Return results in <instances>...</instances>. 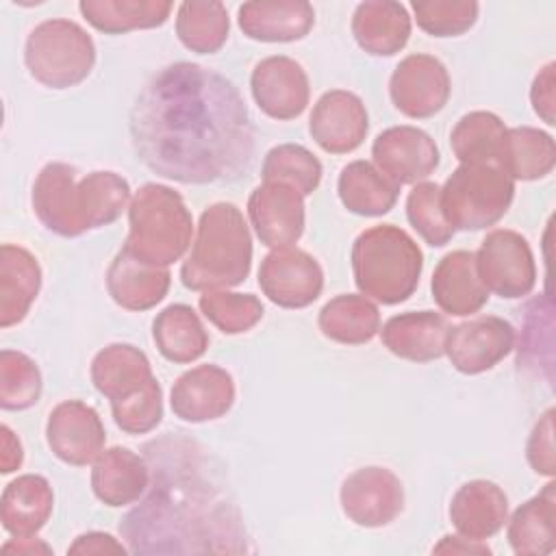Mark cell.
<instances>
[{
  "label": "cell",
  "mask_w": 556,
  "mask_h": 556,
  "mask_svg": "<svg viewBox=\"0 0 556 556\" xmlns=\"http://www.w3.org/2000/svg\"><path fill=\"white\" fill-rule=\"evenodd\" d=\"M130 137L148 169L185 185L235 180L254 152L237 87L195 63L169 65L150 78L130 111Z\"/></svg>",
  "instance_id": "1"
},
{
  "label": "cell",
  "mask_w": 556,
  "mask_h": 556,
  "mask_svg": "<svg viewBox=\"0 0 556 556\" xmlns=\"http://www.w3.org/2000/svg\"><path fill=\"white\" fill-rule=\"evenodd\" d=\"M130 200V185L119 174L91 172L76 180L67 163L43 165L33 185V211L59 237H80L113 224Z\"/></svg>",
  "instance_id": "2"
},
{
  "label": "cell",
  "mask_w": 556,
  "mask_h": 556,
  "mask_svg": "<svg viewBox=\"0 0 556 556\" xmlns=\"http://www.w3.org/2000/svg\"><path fill=\"white\" fill-rule=\"evenodd\" d=\"M252 267V237L243 213L232 202H215L200 215L195 239L180 265V280L191 291L230 289Z\"/></svg>",
  "instance_id": "3"
},
{
  "label": "cell",
  "mask_w": 556,
  "mask_h": 556,
  "mask_svg": "<svg viewBox=\"0 0 556 556\" xmlns=\"http://www.w3.org/2000/svg\"><path fill=\"white\" fill-rule=\"evenodd\" d=\"M421 269L424 254L400 226H371L352 243L354 282L363 295L380 304L406 302L419 285Z\"/></svg>",
  "instance_id": "4"
},
{
  "label": "cell",
  "mask_w": 556,
  "mask_h": 556,
  "mask_svg": "<svg viewBox=\"0 0 556 556\" xmlns=\"http://www.w3.org/2000/svg\"><path fill=\"white\" fill-rule=\"evenodd\" d=\"M128 237L124 248L150 265L167 267L191 245L193 217L178 191L146 182L128 204Z\"/></svg>",
  "instance_id": "5"
},
{
  "label": "cell",
  "mask_w": 556,
  "mask_h": 556,
  "mask_svg": "<svg viewBox=\"0 0 556 556\" xmlns=\"http://www.w3.org/2000/svg\"><path fill=\"white\" fill-rule=\"evenodd\" d=\"M28 74L50 89H70L83 83L96 65L91 35L72 20H46L37 24L24 46Z\"/></svg>",
  "instance_id": "6"
},
{
  "label": "cell",
  "mask_w": 556,
  "mask_h": 556,
  "mask_svg": "<svg viewBox=\"0 0 556 556\" xmlns=\"http://www.w3.org/2000/svg\"><path fill=\"white\" fill-rule=\"evenodd\" d=\"M515 180L495 163H460L441 187V208L454 230H482L510 208Z\"/></svg>",
  "instance_id": "7"
},
{
  "label": "cell",
  "mask_w": 556,
  "mask_h": 556,
  "mask_svg": "<svg viewBox=\"0 0 556 556\" xmlns=\"http://www.w3.org/2000/svg\"><path fill=\"white\" fill-rule=\"evenodd\" d=\"M476 254V269L489 293L504 300L528 295L536 285L534 254L526 237L510 228L491 230Z\"/></svg>",
  "instance_id": "8"
},
{
  "label": "cell",
  "mask_w": 556,
  "mask_h": 556,
  "mask_svg": "<svg viewBox=\"0 0 556 556\" xmlns=\"http://www.w3.org/2000/svg\"><path fill=\"white\" fill-rule=\"evenodd\" d=\"M258 287L280 308H306L324 289V269L300 248H274L261 261Z\"/></svg>",
  "instance_id": "9"
},
{
  "label": "cell",
  "mask_w": 556,
  "mask_h": 556,
  "mask_svg": "<svg viewBox=\"0 0 556 556\" xmlns=\"http://www.w3.org/2000/svg\"><path fill=\"white\" fill-rule=\"evenodd\" d=\"M452 83L445 65L432 54H408L391 74L389 96L393 106L413 119L437 115L450 98Z\"/></svg>",
  "instance_id": "10"
},
{
  "label": "cell",
  "mask_w": 556,
  "mask_h": 556,
  "mask_svg": "<svg viewBox=\"0 0 556 556\" xmlns=\"http://www.w3.org/2000/svg\"><path fill=\"white\" fill-rule=\"evenodd\" d=\"M515 348V328L497 315H480L447 328L445 354L460 374L476 376L493 369Z\"/></svg>",
  "instance_id": "11"
},
{
  "label": "cell",
  "mask_w": 556,
  "mask_h": 556,
  "mask_svg": "<svg viewBox=\"0 0 556 556\" xmlns=\"http://www.w3.org/2000/svg\"><path fill=\"white\" fill-rule=\"evenodd\" d=\"M341 508L361 528H382L404 510V486L387 467H361L341 484Z\"/></svg>",
  "instance_id": "12"
},
{
  "label": "cell",
  "mask_w": 556,
  "mask_h": 556,
  "mask_svg": "<svg viewBox=\"0 0 556 556\" xmlns=\"http://www.w3.org/2000/svg\"><path fill=\"white\" fill-rule=\"evenodd\" d=\"M46 441L59 460L85 467L104 452L106 432L93 406L80 400H65L48 415Z\"/></svg>",
  "instance_id": "13"
},
{
  "label": "cell",
  "mask_w": 556,
  "mask_h": 556,
  "mask_svg": "<svg viewBox=\"0 0 556 556\" xmlns=\"http://www.w3.org/2000/svg\"><path fill=\"white\" fill-rule=\"evenodd\" d=\"M374 165L395 185L424 182L439 167L434 139L417 126H391L371 143Z\"/></svg>",
  "instance_id": "14"
},
{
  "label": "cell",
  "mask_w": 556,
  "mask_h": 556,
  "mask_svg": "<svg viewBox=\"0 0 556 556\" xmlns=\"http://www.w3.org/2000/svg\"><path fill=\"white\" fill-rule=\"evenodd\" d=\"M250 91L256 106L278 122L302 115L311 98L304 67L285 54L265 56L254 65L250 74Z\"/></svg>",
  "instance_id": "15"
},
{
  "label": "cell",
  "mask_w": 556,
  "mask_h": 556,
  "mask_svg": "<svg viewBox=\"0 0 556 556\" xmlns=\"http://www.w3.org/2000/svg\"><path fill=\"white\" fill-rule=\"evenodd\" d=\"M369 115L363 100L345 89L326 91L313 106L308 132L330 154L354 152L367 137Z\"/></svg>",
  "instance_id": "16"
},
{
  "label": "cell",
  "mask_w": 556,
  "mask_h": 556,
  "mask_svg": "<svg viewBox=\"0 0 556 556\" xmlns=\"http://www.w3.org/2000/svg\"><path fill=\"white\" fill-rule=\"evenodd\" d=\"M250 224L267 248H291L304 232V195L282 182L258 185L248 198Z\"/></svg>",
  "instance_id": "17"
},
{
  "label": "cell",
  "mask_w": 556,
  "mask_h": 556,
  "mask_svg": "<svg viewBox=\"0 0 556 556\" xmlns=\"http://www.w3.org/2000/svg\"><path fill=\"white\" fill-rule=\"evenodd\" d=\"M172 410L189 424L224 417L235 404V380L219 365H198L176 378L169 393Z\"/></svg>",
  "instance_id": "18"
},
{
  "label": "cell",
  "mask_w": 556,
  "mask_h": 556,
  "mask_svg": "<svg viewBox=\"0 0 556 556\" xmlns=\"http://www.w3.org/2000/svg\"><path fill=\"white\" fill-rule=\"evenodd\" d=\"M245 37L265 43L298 41L315 26V9L306 0H252L237 11Z\"/></svg>",
  "instance_id": "19"
},
{
  "label": "cell",
  "mask_w": 556,
  "mask_h": 556,
  "mask_svg": "<svg viewBox=\"0 0 556 556\" xmlns=\"http://www.w3.org/2000/svg\"><path fill=\"white\" fill-rule=\"evenodd\" d=\"M172 282L167 267L150 265L128 248L115 254L106 269V291L111 300L126 311H148L163 302Z\"/></svg>",
  "instance_id": "20"
},
{
  "label": "cell",
  "mask_w": 556,
  "mask_h": 556,
  "mask_svg": "<svg viewBox=\"0 0 556 556\" xmlns=\"http://www.w3.org/2000/svg\"><path fill=\"white\" fill-rule=\"evenodd\" d=\"M430 291L434 304L454 317L473 315L489 302V291L476 269V254L469 250H454L437 263Z\"/></svg>",
  "instance_id": "21"
},
{
  "label": "cell",
  "mask_w": 556,
  "mask_h": 556,
  "mask_svg": "<svg viewBox=\"0 0 556 556\" xmlns=\"http://www.w3.org/2000/svg\"><path fill=\"white\" fill-rule=\"evenodd\" d=\"M508 519V497L491 480H471L458 486L450 502V521L465 539L486 541Z\"/></svg>",
  "instance_id": "22"
},
{
  "label": "cell",
  "mask_w": 556,
  "mask_h": 556,
  "mask_svg": "<svg viewBox=\"0 0 556 556\" xmlns=\"http://www.w3.org/2000/svg\"><path fill=\"white\" fill-rule=\"evenodd\" d=\"M447 321L434 311H408L387 319L380 330L384 348L413 363L437 361L445 354Z\"/></svg>",
  "instance_id": "23"
},
{
  "label": "cell",
  "mask_w": 556,
  "mask_h": 556,
  "mask_svg": "<svg viewBox=\"0 0 556 556\" xmlns=\"http://www.w3.org/2000/svg\"><path fill=\"white\" fill-rule=\"evenodd\" d=\"M150 484V467L146 460L128 447H109L96 460L91 469L93 495L111 506H128L137 502Z\"/></svg>",
  "instance_id": "24"
},
{
  "label": "cell",
  "mask_w": 556,
  "mask_h": 556,
  "mask_svg": "<svg viewBox=\"0 0 556 556\" xmlns=\"http://www.w3.org/2000/svg\"><path fill=\"white\" fill-rule=\"evenodd\" d=\"M352 35L371 56L397 54L410 37V15L402 2L367 0L352 15Z\"/></svg>",
  "instance_id": "25"
},
{
  "label": "cell",
  "mask_w": 556,
  "mask_h": 556,
  "mask_svg": "<svg viewBox=\"0 0 556 556\" xmlns=\"http://www.w3.org/2000/svg\"><path fill=\"white\" fill-rule=\"evenodd\" d=\"M89 374L96 391L111 402L135 395L154 378L148 356L130 343H111L102 348L93 356Z\"/></svg>",
  "instance_id": "26"
},
{
  "label": "cell",
  "mask_w": 556,
  "mask_h": 556,
  "mask_svg": "<svg viewBox=\"0 0 556 556\" xmlns=\"http://www.w3.org/2000/svg\"><path fill=\"white\" fill-rule=\"evenodd\" d=\"M54 508L50 482L37 473H24L11 480L0 500V521L11 536H35Z\"/></svg>",
  "instance_id": "27"
},
{
  "label": "cell",
  "mask_w": 556,
  "mask_h": 556,
  "mask_svg": "<svg viewBox=\"0 0 556 556\" xmlns=\"http://www.w3.org/2000/svg\"><path fill=\"white\" fill-rule=\"evenodd\" d=\"M41 289V267L22 245L0 248V326L20 324Z\"/></svg>",
  "instance_id": "28"
},
{
  "label": "cell",
  "mask_w": 556,
  "mask_h": 556,
  "mask_svg": "<svg viewBox=\"0 0 556 556\" xmlns=\"http://www.w3.org/2000/svg\"><path fill=\"white\" fill-rule=\"evenodd\" d=\"M506 539L517 556H545L556 547V484L523 502L510 517Z\"/></svg>",
  "instance_id": "29"
},
{
  "label": "cell",
  "mask_w": 556,
  "mask_h": 556,
  "mask_svg": "<svg viewBox=\"0 0 556 556\" xmlns=\"http://www.w3.org/2000/svg\"><path fill=\"white\" fill-rule=\"evenodd\" d=\"M495 165L513 180L545 178L556 165L554 137L541 128H506Z\"/></svg>",
  "instance_id": "30"
},
{
  "label": "cell",
  "mask_w": 556,
  "mask_h": 556,
  "mask_svg": "<svg viewBox=\"0 0 556 556\" xmlns=\"http://www.w3.org/2000/svg\"><path fill=\"white\" fill-rule=\"evenodd\" d=\"M341 204L363 217H380L389 213L400 195V185L389 180L374 163L352 161L337 180Z\"/></svg>",
  "instance_id": "31"
},
{
  "label": "cell",
  "mask_w": 556,
  "mask_h": 556,
  "mask_svg": "<svg viewBox=\"0 0 556 556\" xmlns=\"http://www.w3.org/2000/svg\"><path fill=\"white\" fill-rule=\"evenodd\" d=\"M152 339L163 358L176 365L198 361L208 348V332L189 304H169L152 321Z\"/></svg>",
  "instance_id": "32"
},
{
  "label": "cell",
  "mask_w": 556,
  "mask_h": 556,
  "mask_svg": "<svg viewBox=\"0 0 556 556\" xmlns=\"http://www.w3.org/2000/svg\"><path fill=\"white\" fill-rule=\"evenodd\" d=\"M317 326L330 341L343 345H363L378 334L380 311L363 293H341L321 306Z\"/></svg>",
  "instance_id": "33"
},
{
  "label": "cell",
  "mask_w": 556,
  "mask_h": 556,
  "mask_svg": "<svg viewBox=\"0 0 556 556\" xmlns=\"http://www.w3.org/2000/svg\"><path fill=\"white\" fill-rule=\"evenodd\" d=\"M83 17L100 33L122 35L139 28L163 26L172 13L167 0H83Z\"/></svg>",
  "instance_id": "34"
},
{
  "label": "cell",
  "mask_w": 556,
  "mask_h": 556,
  "mask_svg": "<svg viewBox=\"0 0 556 556\" xmlns=\"http://www.w3.org/2000/svg\"><path fill=\"white\" fill-rule=\"evenodd\" d=\"M230 30L228 11L217 0H187L176 11V35L195 54L217 52Z\"/></svg>",
  "instance_id": "35"
},
{
  "label": "cell",
  "mask_w": 556,
  "mask_h": 556,
  "mask_svg": "<svg viewBox=\"0 0 556 556\" xmlns=\"http://www.w3.org/2000/svg\"><path fill=\"white\" fill-rule=\"evenodd\" d=\"M506 126L491 111L463 115L450 135V146L460 163H495Z\"/></svg>",
  "instance_id": "36"
},
{
  "label": "cell",
  "mask_w": 556,
  "mask_h": 556,
  "mask_svg": "<svg viewBox=\"0 0 556 556\" xmlns=\"http://www.w3.org/2000/svg\"><path fill=\"white\" fill-rule=\"evenodd\" d=\"M265 182H282L293 187L300 195H311L319 182L324 167L319 159L300 143H280L271 148L261 167Z\"/></svg>",
  "instance_id": "37"
},
{
  "label": "cell",
  "mask_w": 556,
  "mask_h": 556,
  "mask_svg": "<svg viewBox=\"0 0 556 556\" xmlns=\"http://www.w3.org/2000/svg\"><path fill=\"white\" fill-rule=\"evenodd\" d=\"M198 306L202 315L224 334H241L263 319V302L252 293H235L228 289L202 291Z\"/></svg>",
  "instance_id": "38"
},
{
  "label": "cell",
  "mask_w": 556,
  "mask_h": 556,
  "mask_svg": "<svg viewBox=\"0 0 556 556\" xmlns=\"http://www.w3.org/2000/svg\"><path fill=\"white\" fill-rule=\"evenodd\" d=\"M41 371L37 363L17 350L0 352V406L4 410H26L41 395Z\"/></svg>",
  "instance_id": "39"
},
{
  "label": "cell",
  "mask_w": 556,
  "mask_h": 556,
  "mask_svg": "<svg viewBox=\"0 0 556 556\" xmlns=\"http://www.w3.org/2000/svg\"><path fill=\"white\" fill-rule=\"evenodd\" d=\"M406 217L417 235L432 248L450 243L454 228L447 224L441 208V187L437 182H417L406 198Z\"/></svg>",
  "instance_id": "40"
},
{
  "label": "cell",
  "mask_w": 556,
  "mask_h": 556,
  "mask_svg": "<svg viewBox=\"0 0 556 556\" xmlns=\"http://www.w3.org/2000/svg\"><path fill=\"white\" fill-rule=\"evenodd\" d=\"M417 26L432 37H458L478 20L473 0H415L410 2Z\"/></svg>",
  "instance_id": "41"
},
{
  "label": "cell",
  "mask_w": 556,
  "mask_h": 556,
  "mask_svg": "<svg viewBox=\"0 0 556 556\" xmlns=\"http://www.w3.org/2000/svg\"><path fill=\"white\" fill-rule=\"evenodd\" d=\"M113 419L119 430L126 434H146L152 432L163 419V389L156 378H152L135 395L111 402Z\"/></svg>",
  "instance_id": "42"
},
{
  "label": "cell",
  "mask_w": 556,
  "mask_h": 556,
  "mask_svg": "<svg viewBox=\"0 0 556 556\" xmlns=\"http://www.w3.org/2000/svg\"><path fill=\"white\" fill-rule=\"evenodd\" d=\"M526 458L539 476L552 478L556 473V452H554V408H547L534 424L528 443Z\"/></svg>",
  "instance_id": "43"
},
{
  "label": "cell",
  "mask_w": 556,
  "mask_h": 556,
  "mask_svg": "<svg viewBox=\"0 0 556 556\" xmlns=\"http://www.w3.org/2000/svg\"><path fill=\"white\" fill-rule=\"evenodd\" d=\"M554 63H547L539 70V74L534 76L532 80V87H530V102H532V109L534 113L547 124V126H554L556 124V115H554V109H556V96H554Z\"/></svg>",
  "instance_id": "44"
},
{
  "label": "cell",
  "mask_w": 556,
  "mask_h": 556,
  "mask_svg": "<svg viewBox=\"0 0 556 556\" xmlns=\"http://www.w3.org/2000/svg\"><path fill=\"white\" fill-rule=\"evenodd\" d=\"M128 552L115 536L106 532H87L76 536L67 547V554H124Z\"/></svg>",
  "instance_id": "45"
},
{
  "label": "cell",
  "mask_w": 556,
  "mask_h": 556,
  "mask_svg": "<svg viewBox=\"0 0 556 556\" xmlns=\"http://www.w3.org/2000/svg\"><path fill=\"white\" fill-rule=\"evenodd\" d=\"M2 434V456H0V471L2 473H13L22 467L24 460V452H22V443L15 437V432L9 426L0 428Z\"/></svg>",
  "instance_id": "46"
},
{
  "label": "cell",
  "mask_w": 556,
  "mask_h": 556,
  "mask_svg": "<svg viewBox=\"0 0 556 556\" xmlns=\"http://www.w3.org/2000/svg\"><path fill=\"white\" fill-rule=\"evenodd\" d=\"M434 554H491L489 545L482 541H473V539H465V536H443L441 543H437L432 547Z\"/></svg>",
  "instance_id": "47"
},
{
  "label": "cell",
  "mask_w": 556,
  "mask_h": 556,
  "mask_svg": "<svg viewBox=\"0 0 556 556\" xmlns=\"http://www.w3.org/2000/svg\"><path fill=\"white\" fill-rule=\"evenodd\" d=\"M4 554H17V556H35V554H52V547L46 545L41 539L33 536H15L2 545Z\"/></svg>",
  "instance_id": "48"
}]
</instances>
